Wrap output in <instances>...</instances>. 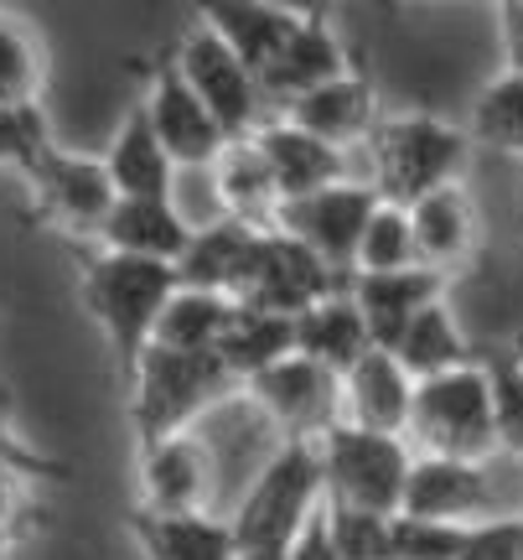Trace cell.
Returning <instances> with one entry per match:
<instances>
[{
	"instance_id": "7bdbcfd3",
	"label": "cell",
	"mask_w": 523,
	"mask_h": 560,
	"mask_svg": "<svg viewBox=\"0 0 523 560\" xmlns=\"http://www.w3.org/2000/svg\"><path fill=\"white\" fill-rule=\"evenodd\" d=\"M519 467H523V457H519Z\"/></svg>"
},
{
	"instance_id": "4dcf8cb0",
	"label": "cell",
	"mask_w": 523,
	"mask_h": 560,
	"mask_svg": "<svg viewBox=\"0 0 523 560\" xmlns=\"http://www.w3.org/2000/svg\"><path fill=\"white\" fill-rule=\"evenodd\" d=\"M41 89H47V52H41L37 32L16 11H0V104L37 109Z\"/></svg>"
},
{
	"instance_id": "cb8c5ba5",
	"label": "cell",
	"mask_w": 523,
	"mask_h": 560,
	"mask_svg": "<svg viewBox=\"0 0 523 560\" xmlns=\"http://www.w3.org/2000/svg\"><path fill=\"white\" fill-rule=\"evenodd\" d=\"M104 166H109V182L120 198H171V177H177V161L162 145L156 125L145 115V104H135L120 120L109 151H104Z\"/></svg>"
},
{
	"instance_id": "3957f363",
	"label": "cell",
	"mask_w": 523,
	"mask_h": 560,
	"mask_svg": "<svg viewBox=\"0 0 523 560\" xmlns=\"http://www.w3.org/2000/svg\"><path fill=\"white\" fill-rule=\"evenodd\" d=\"M243 389L218 353H171V348H145L135 374H130V431L135 446L181 436L192 420L207 416L223 395Z\"/></svg>"
},
{
	"instance_id": "277c9868",
	"label": "cell",
	"mask_w": 523,
	"mask_h": 560,
	"mask_svg": "<svg viewBox=\"0 0 523 560\" xmlns=\"http://www.w3.org/2000/svg\"><path fill=\"white\" fill-rule=\"evenodd\" d=\"M326 509L322 446L317 441H281L264 462L249 493L234 509L239 550H290L296 535Z\"/></svg>"
},
{
	"instance_id": "8fae6325",
	"label": "cell",
	"mask_w": 523,
	"mask_h": 560,
	"mask_svg": "<svg viewBox=\"0 0 523 560\" xmlns=\"http://www.w3.org/2000/svg\"><path fill=\"white\" fill-rule=\"evenodd\" d=\"M347 280L311 255L301 240H290L281 229H260L254 240V260H249V276L239 285L243 306H264V312H281V317H301L306 306H317L322 296L343 291Z\"/></svg>"
},
{
	"instance_id": "ab89813d",
	"label": "cell",
	"mask_w": 523,
	"mask_h": 560,
	"mask_svg": "<svg viewBox=\"0 0 523 560\" xmlns=\"http://www.w3.org/2000/svg\"><path fill=\"white\" fill-rule=\"evenodd\" d=\"M264 5L285 11L290 21H332V5H337V0H264Z\"/></svg>"
},
{
	"instance_id": "f35d334b",
	"label": "cell",
	"mask_w": 523,
	"mask_h": 560,
	"mask_svg": "<svg viewBox=\"0 0 523 560\" xmlns=\"http://www.w3.org/2000/svg\"><path fill=\"white\" fill-rule=\"evenodd\" d=\"M285 560H343L337 556V545H332V529H326V509L306 524L301 535H296V545L285 550Z\"/></svg>"
},
{
	"instance_id": "f546056e",
	"label": "cell",
	"mask_w": 523,
	"mask_h": 560,
	"mask_svg": "<svg viewBox=\"0 0 523 560\" xmlns=\"http://www.w3.org/2000/svg\"><path fill=\"white\" fill-rule=\"evenodd\" d=\"M239 301L223 291H198V285H177V296L166 301L162 322L151 348H171V353H213L223 338V327L234 322Z\"/></svg>"
},
{
	"instance_id": "30bf717a",
	"label": "cell",
	"mask_w": 523,
	"mask_h": 560,
	"mask_svg": "<svg viewBox=\"0 0 523 560\" xmlns=\"http://www.w3.org/2000/svg\"><path fill=\"white\" fill-rule=\"evenodd\" d=\"M177 68L187 73V83L202 94V104L218 115V125L228 130V140H243L254 136L264 125V89H260V73L207 26H192L187 37L171 47Z\"/></svg>"
},
{
	"instance_id": "603a6c76",
	"label": "cell",
	"mask_w": 523,
	"mask_h": 560,
	"mask_svg": "<svg viewBox=\"0 0 523 560\" xmlns=\"http://www.w3.org/2000/svg\"><path fill=\"white\" fill-rule=\"evenodd\" d=\"M187 5H192V16H198L207 32H218L254 73H264L270 62L281 58L285 42L296 37V26H306V21H290L285 11L264 5V0H187Z\"/></svg>"
},
{
	"instance_id": "5bb4252c",
	"label": "cell",
	"mask_w": 523,
	"mask_h": 560,
	"mask_svg": "<svg viewBox=\"0 0 523 560\" xmlns=\"http://www.w3.org/2000/svg\"><path fill=\"white\" fill-rule=\"evenodd\" d=\"M415 410V380L389 348H368L343 374V420L362 431L404 436Z\"/></svg>"
},
{
	"instance_id": "f1b7e54d",
	"label": "cell",
	"mask_w": 523,
	"mask_h": 560,
	"mask_svg": "<svg viewBox=\"0 0 523 560\" xmlns=\"http://www.w3.org/2000/svg\"><path fill=\"white\" fill-rule=\"evenodd\" d=\"M389 353L409 369L415 384L436 380V374H451V369H462V363H477V353H472V342H466V332H462V322L451 317L445 301H430L420 317L400 332V342H394Z\"/></svg>"
},
{
	"instance_id": "4316f807",
	"label": "cell",
	"mask_w": 523,
	"mask_h": 560,
	"mask_svg": "<svg viewBox=\"0 0 523 560\" xmlns=\"http://www.w3.org/2000/svg\"><path fill=\"white\" fill-rule=\"evenodd\" d=\"M213 187L223 198V213L243 223H260L270 229L275 223V208H281V187H275V172L264 151L254 145V136L228 140V151L213 161Z\"/></svg>"
},
{
	"instance_id": "e575fe53",
	"label": "cell",
	"mask_w": 523,
	"mask_h": 560,
	"mask_svg": "<svg viewBox=\"0 0 523 560\" xmlns=\"http://www.w3.org/2000/svg\"><path fill=\"white\" fill-rule=\"evenodd\" d=\"M487 384H492V420H498V452L523 457V369L519 359H492L487 363Z\"/></svg>"
},
{
	"instance_id": "7c38bea8",
	"label": "cell",
	"mask_w": 523,
	"mask_h": 560,
	"mask_svg": "<svg viewBox=\"0 0 523 560\" xmlns=\"http://www.w3.org/2000/svg\"><path fill=\"white\" fill-rule=\"evenodd\" d=\"M145 115L156 125L162 145L171 151L177 166H213L228 151V130L218 125V115L202 104V94L187 83V73L177 68V58L166 52L145 68Z\"/></svg>"
},
{
	"instance_id": "d6986e66",
	"label": "cell",
	"mask_w": 523,
	"mask_h": 560,
	"mask_svg": "<svg viewBox=\"0 0 523 560\" xmlns=\"http://www.w3.org/2000/svg\"><path fill=\"white\" fill-rule=\"evenodd\" d=\"M124 529L135 535L145 560H239V535L234 520H213L207 509L198 514H151V509H130Z\"/></svg>"
},
{
	"instance_id": "ffe728a7",
	"label": "cell",
	"mask_w": 523,
	"mask_h": 560,
	"mask_svg": "<svg viewBox=\"0 0 523 560\" xmlns=\"http://www.w3.org/2000/svg\"><path fill=\"white\" fill-rule=\"evenodd\" d=\"M343 73H353V62H347V47L337 42L332 21H306V26H296V37L281 47V58L260 73V89L264 104L285 109L290 100H301V94L343 79Z\"/></svg>"
},
{
	"instance_id": "4fadbf2b",
	"label": "cell",
	"mask_w": 523,
	"mask_h": 560,
	"mask_svg": "<svg viewBox=\"0 0 523 560\" xmlns=\"http://www.w3.org/2000/svg\"><path fill=\"white\" fill-rule=\"evenodd\" d=\"M415 520H441V524H477L492 520V482H487V462H456V457H420L409 467V488H404V509Z\"/></svg>"
},
{
	"instance_id": "836d02e7",
	"label": "cell",
	"mask_w": 523,
	"mask_h": 560,
	"mask_svg": "<svg viewBox=\"0 0 523 560\" xmlns=\"http://www.w3.org/2000/svg\"><path fill=\"white\" fill-rule=\"evenodd\" d=\"M326 529L343 560H400L394 556V514L326 503Z\"/></svg>"
},
{
	"instance_id": "8d00e7d4",
	"label": "cell",
	"mask_w": 523,
	"mask_h": 560,
	"mask_svg": "<svg viewBox=\"0 0 523 560\" xmlns=\"http://www.w3.org/2000/svg\"><path fill=\"white\" fill-rule=\"evenodd\" d=\"M462 560H523V514H492L466 524Z\"/></svg>"
},
{
	"instance_id": "8992f818",
	"label": "cell",
	"mask_w": 523,
	"mask_h": 560,
	"mask_svg": "<svg viewBox=\"0 0 523 560\" xmlns=\"http://www.w3.org/2000/svg\"><path fill=\"white\" fill-rule=\"evenodd\" d=\"M317 446H322L326 503L373 509V514H400L404 509V488H409V467H415V446L404 436L362 431V425L343 420Z\"/></svg>"
},
{
	"instance_id": "7402d4cb",
	"label": "cell",
	"mask_w": 523,
	"mask_h": 560,
	"mask_svg": "<svg viewBox=\"0 0 523 560\" xmlns=\"http://www.w3.org/2000/svg\"><path fill=\"white\" fill-rule=\"evenodd\" d=\"M192 234H198V229L171 208V198H120L94 249H115V255H141V260L177 265L181 255H187Z\"/></svg>"
},
{
	"instance_id": "ba28073f",
	"label": "cell",
	"mask_w": 523,
	"mask_h": 560,
	"mask_svg": "<svg viewBox=\"0 0 523 560\" xmlns=\"http://www.w3.org/2000/svg\"><path fill=\"white\" fill-rule=\"evenodd\" d=\"M243 395L270 425H281L285 441H322L332 425H343V374L306 353L260 369L254 380H243Z\"/></svg>"
},
{
	"instance_id": "60d3db41",
	"label": "cell",
	"mask_w": 523,
	"mask_h": 560,
	"mask_svg": "<svg viewBox=\"0 0 523 560\" xmlns=\"http://www.w3.org/2000/svg\"><path fill=\"white\" fill-rule=\"evenodd\" d=\"M239 560H285V550H239Z\"/></svg>"
},
{
	"instance_id": "74e56055",
	"label": "cell",
	"mask_w": 523,
	"mask_h": 560,
	"mask_svg": "<svg viewBox=\"0 0 523 560\" xmlns=\"http://www.w3.org/2000/svg\"><path fill=\"white\" fill-rule=\"evenodd\" d=\"M498 32H503V73L523 79V0H498Z\"/></svg>"
},
{
	"instance_id": "d4e9b609",
	"label": "cell",
	"mask_w": 523,
	"mask_h": 560,
	"mask_svg": "<svg viewBox=\"0 0 523 560\" xmlns=\"http://www.w3.org/2000/svg\"><path fill=\"white\" fill-rule=\"evenodd\" d=\"M254 240H260V223H243L223 213L218 223H207L192 234L187 255L177 260L181 285H198V291H223V296L239 301V285L249 276L254 260Z\"/></svg>"
},
{
	"instance_id": "b9f144b4",
	"label": "cell",
	"mask_w": 523,
	"mask_h": 560,
	"mask_svg": "<svg viewBox=\"0 0 523 560\" xmlns=\"http://www.w3.org/2000/svg\"><path fill=\"white\" fill-rule=\"evenodd\" d=\"M513 359H519V369H523V332H513V348H508Z\"/></svg>"
},
{
	"instance_id": "ac0fdd59",
	"label": "cell",
	"mask_w": 523,
	"mask_h": 560,
	"mask_svg": "<svg viewBox=\"0 0 523 560\" xmlns=\"http://www.w3.org/2000/svg\"><path fill=\"white\" fill-rule=\"evenodd\" d=\"M415 219V244H420V260L436 270H466V265L483 255V213L462 182H451L441 192H430L409 208Z\"/></svg>"
},
{
	"instance_id": "6da1fadb",
	"label": "cell",
	"mask_w": 523,
	"mask_h": 560,
	"mask_svg": "<svg viewBox=\"0 0 523 560\" xmlns=\"http://www.w3.org/2000/svg\"><path fill=\"white\" fill-rule=\"evenodd\" d=\"M177 265L166 260H141V255H115V249H88L79 265V301L83 312L99 322L109 353L120 363V374L130 380L141 353L156 338L166 301L177 296Z\"/></svg>"
},
{
	"instance_id": "83f0119b",
	"label": "cell",
	"mask_w": 523,
	"mask_h": 560,
	"mask_svg": "<svg viewBox=\"0 0 523 560\" xmlns=\"http://www.w3.org/2000/svg\"><path fill=\"white\" fill-rule=\"evenodd\" d=\"M234 380H254L260 369L281 363L296 353V317H281V312H264V306H243L234 312V322L223 327L218 348H213Z\"/></svg>"
},
{
	"instance_id": "484cf974",
	"label": "cell",
	"mask_w": 523,
	"mask_h": 560,
	"mask_svg": "<svg viewBox=\"0 0 523 560\" xmlns=\"http://www.w3.org/2000/svg\"><path fill=\"white\" fill-rule=\"evenodd\" d=\"M368 348H373V332H368V317H362V306L353 301L347 285L296 317V353L317 359L332 374H347Z\"/></svg>"
},
{
	"instance_id": "e0dca14e",
	"label": "cell",
	"mask_w": 523,
	"mask_h": 560,
	"mask_svg": "<svg viewBox=\"0 0 523 560\" xmlns=\"http://www.w3.org/2000/svg\"><path fill=\"white\" fill-rule=\"evenodd\" d=\"M207 452L192 431L141 446V509L151 514H198L207 499Z\"/></svg>"
},
{
	"instance_id": "9a60e30c",
	"label": "cell",
	"mask_w": 523,
	"mask_h": 560,
	"mask_svg": "<svg viewBox=\"0 0 523 560\" xmlns=\"http://www.w3.org/2000/svg\"><path fill=\"white\" fill-rule=\"evenodd\" d=\"M281 120L301 125V130H311L317 140L347 151V145H368V136H373V125H379L383 115H379L373 83L353 68L343 79H332V83H322V89L301 94V100H290L281 109Z\"/></svg>"
},
{
	"instance_id": "1f68e13d",
	"label": "cell",
	"mask_w": 523,
	"mask_h": 560,
	"mask_svg": "<svg viewBox=\"0 0 523 560\" xmlns=\"http://www.w3.org/2000/svg\"><path fill=\"white\" fill-rule=\"evenodd\" d=\"M466 130L487 151H503V156L523 161V79L519 73H498L492 83H483Z\"/></svg>"
},
{
	"instance_id": "44dd1931",
	"label": "cell",
	"mask_w": 523,
	"mask_h": 560,
	"mask_svg": "<svg viewBox=\"0 0 523 560\" xmlns=\"http://www.w3.org/2000/svg\"><path fill=\"white\" fill-rule=\"evenodd\" d=\"M254 145L264 151L270 172H275V187H281V202L285 198H306V192H322L332 182H343V151L317 140L311 130L290 120H264L254 130Z\"/></svg>"
},
{
	"instance_id": "5b68a950",
	"label": "cell",
	"mask_w": 523,
	"mask_h": 560,
	"mask_svg": "<svg viewBox=\"0 0 523 560\" xmlns=\"http://www.w3.org/2000/svg\"><path fill=\"white\" fill-rule=\"evenodd\" d=\"M404 441L420 457H456V462L498 457V420H492L487 363H462L451 374L415 384V410H409Z\"/></svg>"
},
{
	"instance_id": "52a82bcc",
	"label": "cell",
	"mask_w": 523,
	"mask_h": 560,
	"mask_svg": "<svg viewBox=\"0 0 523 560\" xmlns=\"http://www.w3.org/2000/svg\"><path fill=\"white\" fill-rule=\"evenodd\" d=\"M21 177L32 182V198H37V213L58 234L68 240H83V244H99L104 223L115 213V182H109V166L88 156H73V151H58L52 140H41L32 161L21 166Z\"/></svg>"
},
{
	"instance_id": "7a4b0ae2",
	"label": "cell",
	"mask_w": 523,
	"mask_h": 560,
	"mask_svg": "<svg viewBox=\"0 0 523 560\" xmlns=\"http://www.w3.org/2000/svg\"><path fill=\"white\" fill-rule=\"evenodd\" d=\"M472 130L441 120L430 109H409V115H383L368 136L373 151V187L383 202L415 208L420 198L441 192L451 182H462L466 156H472Z\"/></svg>"
},
{
	"instance_id": "2e32d148",
	"label": "cell",
	"mask_w": 523,
	"mask_h": 560,
	"mask_svg": "<svg viewBox=\"0 0 523 560\" xmlns=\"http://www.w3.org/2000/svg\"><path fill=\"white\" fill-rule=\"evenodd\" d=\"M347 291H353V301L368 317L373 348H394L400 332L420 317L430 301H445V270L415 265V270H389V276H353Z\"/></svg>"
},
{
	"instance_id": "9c48e42d",
	"label": "cell",
	"mask_w": 523,
	"mask_h": 560,
	"mask_svg": "<svg viewBox=\"0 0 523 560\" xmlns=\"http://www.w3.org/2000/svg\"><path fill=\"white\" fill-rule=\"evenodd\" d=\"M379 187H362V182H332L322 192H306V198H285L275 208V223L290 240H301L311 255H322L343 280H353L358 270V244L362 229L379 208Z\"/></svg>"
},
{
	"instance_id": "d590c367",
	"label": "cell",
	"mask_w": 523,
	"mask_h": 560,
	"mask_svg": "<svg viewBox=\"0 0 523 560\" xmlns=\"http://www.w3.org/2000/svg\"><path fill=\"white\" fill-rule=\"evenodd\" d=\"M462 540H466V524L394 514V556L400 560H462Z\"/></svg>"
},
{
	"instance_id": "d6a6232c",
	"label": "cell",
	"mask_w": 523,
	"mask_h": 560,
	"mask_svg": "<svg viewBox=\"0 0 523 560\" xmlns=\"http://www.w3.org/2000/svg\"><path fill=\"white\" fill-rule=\"evenodd\" d=\"M420 260V244H415V219L400 202H379L373 219L362 229L358 244V270L353 276H389V270H415Z\"/></svg>"
}]
</instances>
